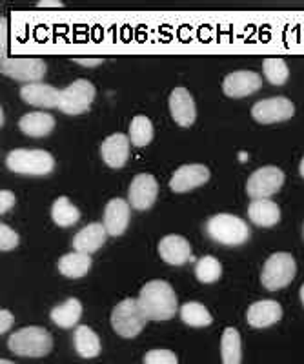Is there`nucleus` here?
Wrapping results in <instances>:
<instances>
[{"label": "nucleus", "mask_w": 304, "mask_h": 364, "mask_svg": "<svg viewBox=\"0 0 304 364\" xmlns=\"http://www.w3.org/2000/svg\"><path fill=\"white\" fill-rule=\"evenodd\" d=\"M51 219L57 226L70 228L80 220V211L67 197H59L51 206Z\"/></svg>", "instance_id": "obj_26"}, {"label": "nucleus", "mask_w": 304, "mask_h": 364, "mask_svg": "<svg viewBox=\"0 0 304 364\" xmlns=\"http://www.w3.org/2000/svg\"><path fill=\"white\" fill-rule=\"evenodd\" d=\"M222 275V266L221 262L217 261L215 257L206 255L202 259H199L195 264V277L205 284H212L217 282Z\"/></svg>", "instance_id": "obj_31"}, {"label": "nucleus", "mask_w": 304, "mask_h": 364, "mask_svg": "<svg viewBox=\"0 0 304 364\" xmlns=\"http://www.w3.org/2000/svg\"><path fill=\"white\" fill-rule=\"evenodd\" d=\"M60 93H63V91L44 82L26 84L24 87H21L22 100H24L26 104H30V106H37V108L42 109L59 108Z\"/></svg>", "instance_id": "obj_14"}, {"label": "nucleus", "mask_w": 304, "mask_h": 364, "mask_svg": "<svg viewBox=\"0 0 304 364\" xmlns=\"http://www.w3.org/2000/svg\"><path fill=\"white\" fill-rule=\"evenodd\" d=\"M208 235L224 246H241L250 239V228L232 213H219L208 220Z\"/></svg>", "instance_id": "obj_5"}, {"label": "nucleus", "mask_w": 304, "mask_h": 364, "mask_svg": "<svg viewBox=\"0 0 304 364\" xmlns=\"http://www.w3.org/2000/svg\"><path fill=\"white\" fill-rule=\"evenodd\" d=\"M300 301H303V304H304V284L300 286Z\"/></svg>", "instance_id": "obj_39"}, {"label": "nucleus", "mask_w": 304, "mask_h": 364, "mask_svg": "<svg viewBox=\"0 0 304 364\" xmlns=\"http://www.w3.org/2000/svg\"><path fill=\"white\" fill-rule=\"evenodd\" d=\"M158 195V184L153 175L141 173L131 181L128 190L129 206L139 211L150 210Z\"/></svg>", "instance_id": "obj_11"}, {"label": "nucleus", "mask_w": 304, "mask_h": 364, "mask_svg": "<svg viewBox=\"0 0 304 364\" xmlns=\"http://www.w3.org/2000/svg\"><path fill=\"white\" fill-rule=\"evenodd\" d=\"M8 348L22 357H44L51 352L53 339L42 326H28L15 331L8 341Z\"/></svg>", "instance_id": "obj_3"}, {"label": "nucleus", "mask_w": 304, "mask_h": 364, "mask_svg": "<svg viewBox=\"0 0 304 364\" xmlns=\"http://www.w3.org/2000/svg\"><path fill=\"white\" fill-rule=\"evenodd\" d=\"M248 217L251 223L257 224L261 228H270L281 220V210L279 206L270 199H261V200H251L248 206Z\"/></svg>", "instance_id": "obj_22"}, {"label": "nucleus", "mask_w": 304, "mask_h": 364, "mask_svg": "<svg viewBox=\"0 0 304 364\" xmlns=\"http://www.w3.org/2000/svg\"><path fill=\"white\" fill-rule=\"evenodd\" d=\"M263 71L264 75H266L268 82L273 84V86H283L288 80V77H290V70H288L286 60L281 57L264 58Z\"/></svg>", "instance_id": "obj_30"}, {"label": "nucleus", "mask_w": 304, "mask_h": 364, "mask_svg": "<svg viewBox=\"0 0 304 364\" xmlns=\"http://www.w3.org/2000/svg\"><path fill=\"white\" fill-rule=\"evenodd\" d=\"M158 255L171 266H183L192 261V246L184 237L166 235L158 242Z\"/></svg>", "instance_id": "obj_16"}, {"label": "nucleus", "mask_w": 304, "mask_h": 364, "mask_svg": "<svg viewBox=\"0 0 304 364\" xmlns=\"http://www.w3.org/2000/svg\"><path fill=\"white\" fill-rule=\"evenodd\" d=\"M210 181V170L202 164H186L180 166L179 170L173 173L170 181V188L175 193H186L195 188L202 186Z\"/></svg>", "instance_id": "obj_12"}, {"label": "nucleus", "mask_w": 304, "mask_h": 364, "mask_svg": "<svg viewBox=\"0 0 304 364\" xmlns=\"http://www.w3.org/2000/svg\"><path fill=\"white\" fill-rule=\"evenodd\" d=\"M38 8H63V4L60 2H40Z\"/></svg>", "instance_id": "obj_37"}, {"label": "nucleus", "mask_w": 304, "mask_h": 364, "mask_svg": "<svg viewBox=\"0 0 304 364\" xmlns=\"http://www.w3.org/2000/svg\"><path fill=\"white\" fill-rule=\"evenodd\" d=\"M80 315H82V304H80L79 299L71 297L66 302H63V304H59V306H55L51 310L50 317L57 326L73 328L79 323Z\"/></svg>", "instance_id": "obj_24"}, {"label": "nucleus", "mask_w": 304, "mask_h": 364, "mask_svg": "<svg viewBox=\"0 0 304 364\" xmlns=\"http://www.w3.org/2000/svg\"><path fill=\"white\" fill-rule=\"evenodd\" d=\"M142 308L146 311L150 321H170L177 314V295L171 288L170 282L166 281H150L142 286L139 294Z\"/></svg>", "instance_id": "obj_1"}, {"label": "nucleus", "mask_w": 304, "mask_h": 364, "mask_svg": "<svg viewBox=\"0 0 304 364\" xmlns=\"http://www.w3.org/2000/svg\"><path fill=\"white\" fill-rule=\"evenodd\" d=\"M0 364H15V363H11V360H8V359H2L0 360Z\"/></svg>", "instance_id": "obj_40"}, {"label": "nucleus", "mask_w": 304, "mask_h": 364, "mask_svg": "<svg viewBox=\"0 0 304 364\" xmlns=\"http://www.w3.org/2000/svg\"><path fill=\"white\" fill-rule=\"evenodd\" d=\"M89 268H92V255H88V253H66L64 257H60L59 261V272L63 273L64 277L70 279L86 277Z\"/></svg>", "instance_id": "obj_23"}, {"label": "nucleus", "mask_w": 304, "mask_h": 364, "mask_svg": "<svg viewBox=\"0 0 304 364\" xmlns=\"http://www.w3.org/2000/svg\"><path fill=\"white\" fill-rule=\"evenodd\" d=\"M46 71V63L38 57H15L2 60V73L21 82H40Z\"/></svg>", "instance_id": "obj_9"}, {"label": "nucleus", "mask_w": 304, "mask_h": 364, "mask_svg": "<svg viewBox=\"0 0 304 364\" xmlns=\"http://www.w3.org/2000/svg\"><path fill=\"white\" fill-rule=\"evenodd\" d=\"M153 139V124L146 115L134 117L131 124H129V141L137 148H144Z\"/></svg>", "instance_id": "obj_29"}, {"label": "nucleus", "mask_w": 304, "mask_h": 364, "mask_svg": "<svg viewBox=\"0 0 304 364\" xmlns=\"http://www.w3.org/2000/svg\"><path fill=\"white\" fill-rule=\"evenodd\" d=\"M263 86V79L255 71H234L222 82V90L228 97L242 99V97L254 95Z\"/></svg>", "instance_id": "obj_13"}, {"label": "nucleus", "mask_w": 304, "mask_h": 364, "mask_svg": "<svg viewBox=\"0 0 304 364\" xmlns=\"http://www.w3.org/2000/svg\"><path fill=\"white\" fill-rule=\"evenodd\" d=\"M18 128L24 135L28 136H48L55 128V119L50 113L44 112H31L26 113L21 120H18Z\"/></svg>", "instance_id": "obj_21"}, {"label": "nucleus", "mask_w": 304, "mask_h": 364, "mask_svg": "<svg viewBox=\"0 0 304 364\" xmlns=\"http://www.w3.org/2000/svg\"><path fill=\"white\" fill-rule=\"evenodd\" d=\"M180 318H183L188 326L193 328H205L213 323L212 314L206 310L205 304H200V302L195 301L186 302V304L180 306Z\"/></svg>", "instance_id": "obj_28"}, {"label": "nucleus", "mask_w": 304, "mask_h": 364, "mask_svg": "<svg viewBox=\"0 0 304 364\" xmlns=\"http://www.w3.org/2000/svg\"><path fill=\"white\" fill-rule=\"evenodd\" d=\"M293 102L286 97H271V99L259 100L251 108V117L261 124H273L284 122L293 117Z\"/></svg>", "instance_id": "obj_10"}, {"label": "nucleus", "mask_w": 304, "mask_h": 364, "mask_svg": "<svg viewBox=\"0 0 304 364\" xmlns=\"http://www.w3.org/2000/svg\"><path fill=\"white\" fill-rule=\"evenodd\" d=\"M15 204V195L8 190H2L0 191V213L6 215V211H9Z\"/></svg>", "instance_id": "obj_34"}, {"label": "nucleus", "mask_w": 304, "mask_h": 364, "mask_svg": "<svg viewBox=\"0 0 304 364\" xmlns=\"http://www.w3.org/2000/svg\"><path fill=\"white\" fill-rule=\"evenodd\" d=\"M299 173H300V177L304 178V159H303V161H300V166H299Z\"/></svg>", "instance_id": "obj_38"}, {"label": "nucleus", "mask_w": 304, "mask_h": 364, "mask_svg": "<svg viewBox=\"0 0 304 364\" xmlns=\"http://www.w3.org/2000/svg\"><path fill=\"white\" fill-rule=\"evenodd\" d=\"M297 272L295 259L290 253L279 252L268 257L264 262L263 273H261V282L266 290L277 291L293 281Z\"/></svg>", "instance_id": "obj_6"}, {"label": "nucleus", "mask_w": 304, "mask_h": 364, "mask_svg": "<svg viewBox=\"0 0 304 364\" xmlns=\"http://www.w3.org/2000/svg\"><path fill=\"white\" fill-rule=\"evenodd\" d=\"M150 321L139 299H124L112 311V326L124 339H134Z\"/></svg>", "instance_id": "obj_2"}, {"label": "nucleus", "mask_w": 304, "mask_h": 364, "mask_svg": "<svg viewBox=\"0 0 304 364\" xmlns=\"http://www.w3.org/2000/svg\"><path fill=\"white\" fill-rule=\"evenodd\" d=\"M106 237H108V232H106L104 224L100 223H92L88 226H84L75 237H73V248L75 252L80 253H92L99 252L102 248V245L106 242Z\"/></svg>", "instance_id": "obj_20"}, {"label": "nucleus", "mask_w": 304, "mask_h": 364, "mask_svg": "<svg viewBox=\"0 0 304 364\" xmlns=\"http://www.w3.org/2000/svg\"><path fill=\"white\" fill-rule=\"evenodd\" d=\"M129 219H131V213H129V203H126L124 199H112L106 206L104 211V228L108 235L119 237L128 230Z\"/></svg>", "instance_id": "obj_19"}, {"label": "nucleus", "mask_w": 304, "mask_h": 364, "mask_svg": "<svg viewBox=\"0 0 304 364\" xmlns=\"http://www.w3.org/2000/svg\"><path fill=\"white\" fill-rule=\"evenodd\" d=\"M284 184V173L277 166H263L257 171L250 175L248 182H246V191L251 197V200L270 199L271 195L283 188Z\"/></svg>", "instance_id": "obj_8"}, {"label": "nucleus", "mask_w": 304, "mask_h": 364, "mask_svg": "<svg viewBox=\"0 0 304 364\" xmlns=\"http://www.w3.org/2000/svg\"><path fill=\"white\" fill-rule=\"evenodd\" d=\"M73 343H75V350L79 352V355L84 357V359H93V357L100 353L99 336L86 324L77 328L75 336H73Z\"/></svg>", "instance_id": "obj_25"}, {"label": "nucleus", "mask_w": 304, "mask_h": 364, "mask_svg": "<svg viewBox=\"0 0 304 364\" xmlns=\"http://www.w3.org/2000/svg\"><path fill=\"white\" fill-rule=\"evenodd\" d=\"M13 323H15V318H13L11 311L2 308V310H0V333L6 336V331L13 326Z\"/></svg>", "instance_id": "obj_35"}, {"label": "nucleus", "mask_w": 304, "mask_h": 364, "mask_svg": "<svg viewBox=\"0 0 304 364\" xmlns=\"http://www.w3.org/2000/svg\"><path fill=\"white\" fill-rule=\"evenodd\" d=\"M100 154H102V159L109 168L119 170L126 164L129 157V136H126L124 133H113L102 142Z\"/></svg>", "instance_id": "obj_17"}, {"label": "nucleus", "mask_w": 304, "mask_h": 364, "mask_svg": "<svg viewBox=\"0 0 304 364\" xmlns=\"http://www.w3.org/2000/svg\"><path fill=\"white\" fill-rule=\"evenodd\" d=\"M170 112L173 120L183 128H190L197 119V109L193 97L186 87H175L170 95Z\"/></svg>", "instance_id": "obj_15"}, {"label": "nucleus", "mask_w": 304, "mask_h": 364, "mask_svg": "<svg viewBox=\"0 0 304 364\" xmlns=\"http://www.w3.org/2000/svg\"><path fill=\"white\" fill-rule=\"evenodd\" d=\"M18 242H21V237L13 232L8 224H0V250L2 252H11L13 248H17Z\"/></svg>", "instance_id": "obj_33"}, {"label": "nucleus", "mask_w": 304, "mask_h": 364, "mask_svg": "<svg viewBox=\"0 0 304 364\" xmlns=\"http://www.w3.org/2000/svg\"><path fill=\"white\" fill-rule=\"evenodd\" d=\"M95 100V86L89 80L79 79L64 87L60 93L59 109L66 115H82Z\"/></svg>", "instance_id": "obj_7"}, {"label": "nucleus", "mask_w": 304, "mask_h": 364, "mask_svg": "<svg viewBox=\"0 0 304 364\" xmlns=\"http://www.w3.org/2000/svg\"><path fill=\"white\" fill-rule=\"evenodd\" d=\"M221 357L222 364H241V336H239V331L235 330V328H226V330L222 331Z\"/></svg>", "instance_id": "obj_27"}, {"label": "nucleus", "mask_w": 304, "mask_h": 364, "mask_svg": "<svg viewBox=\"0 0 304 364\" xmlns=\"http://www.w3.org/2000/svg\"><path fill=\"white\" fill-rule=\"evenodd\" d=\"M6 164L13 173L42 177L53 171L55 159L44 149H13L8 154Z\"/></svg>", "instance_id": "obj_4"}, {"label": "nucleus", "mask_w": 304, "mask_h": 364, "mask_svg": "<svg viewBox=\"0 0 304 364\" xmlns=\"http://www.w3.org/2000/svg\"><path fill=\"white\" fill-rule=\"evenodd\" d=\"M77 63L82 64V66H97V64L102 63V58H75Z\"/></svg>", "instance_id": "obj_36"}, {"label": "nucleus", "mask_w": 304, "mask_h": 364, "mask_svg": "<svg viewBox=\"0 0 304 364\" xmlns=\"http://www.w3.org/2000/svg\"><path fill=\"white\" fill-rule=\"evenodd\" d=\"M144 364H179V360L170 350H150L144 355Z\"/></svg>", "instance_id": "obj_32"}, {"label": "nucleus", "mask_w": 304, "mask_h": 364, "mask_svg": "<svg viewBox=\"0 0 304 364\" xmlns=\"http://www.w3.org/2000/svg\"><path fill=\"white\" fill-rule=\"evenodd\" d=\"M246 318L254 328L273 326L283 318V306L277 301H257L248 308Z\"/></svg>", "instance_id": "obj_18"}]
</instances>
